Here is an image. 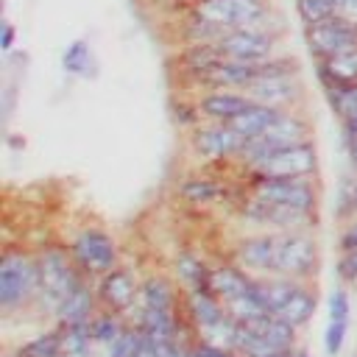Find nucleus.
<instances>
[{
	"label": "nucleus",
	"mask_w": 357,
	"mask_h": 357,
	"mask_svg": "<svg viewBox=\"0 0 357 357\" xmlns=\"http://www.w3.org/2000/svg\"><path fill=\"white\" fill-rule=\"evenodd\" d=\"M276 243H279V231L254 229V231L243 234L240 240H234L229 259H234L251 276H271L273 262H276Z\"/></svg>",
	"instance_id": "f8f14e48"
},
{
	"label": "nucleus",
	"mask_w": 357,
	"mask_h": 357,
	"mask_svg": "<svg viewBox=\"0 0 357 357\" xmlns=\"http://www.w3.org/2000/svg\"><path fill=\"white\" fill-rule=\"evenodd\" d=\"M61 329V354L67 357H98V346L92 340L89 324H70Z\"/></svg>",
	"instance_id": "cd10ccee"
},
{
	"label": "nucleus",
	"mask_w": 357,
	"mask_h": 357,
	"mask_svg": "<svg viewBox=\"0 0 357 357\" xmlns=\"http://www.w3.org/2000/svg\"><path fill=\"white\" fill-rule=\"evenodd\" d=\"M215 45L223 53V59H231V61H262V59L284 53L282 50V31H262V28L229 31Z\"/></svg>",
	"instance_id": "1a4fd4ad"
},
{
	"label": "nucleus",
	"mask_w": 357,
	"mask_h": 357,
	"mask_svg": "<svg viewBox=\"0 0 357 357\" xmlns=\"http://www.w3.org/2000/svg\"><path fill=\"white\" fill-rule=\"evenodd\" d=\"M315 75H318L324 89L354 84L357 81V47L346 50V53H337L326 61H315Z\"/></svg>",
	"instance_id": "412c9836"
},
{
	"label": "nucleus",
	"mask_w": 357,
	"mask_h": 357,
	"mask_svg": "<svg viewBox=\"0 0 357 357\" xmlns=\"http://www.w3.org/2000/svg\"><path fill=\"white\" fill-rule=\"evenodd\" d=\"M139 287H142V279L126 265H117L95 279V293H98L100 310H112L126 318L139 301Z\"/></svg>",
	"instance_id": "9b49d317"
},
{
	"label": "nucleus",
	"mask_w": 357,
	"mask_h": 357,
	"mask_svg": "<svg viewBox=\"0 0 357 357\" xmlns=\"http://www.w3.org/2000/svg\"><path fill=\"white\" fill-rule=\"evenodd\" d=\"M245 192L284 206L315 209L321 201L315 176H282V178H245Z\"/></svg>",
	"instance_id": "6e6552de"
},
{
	"label": "nucleus",
	"mask_w": 357,
	"mask_h": 357,
	"mask_svg": "<svg viewBox=\"0 0 357 357\" xmlns=\"http://www.w3.org/2000/svg\"><path fill=\"white\" fill-rule=\"evenodd\" d=\"M254 284V276L245 271V268H240L234 259H223V262H212V268H209V279H206V287L223 301V304H229L231 298H237V296H243L248 287Z\"/></svg>",
	"instance_id": "f3484780"
},
{
	"label": "nucleus",
	"mask_w": 357,
	"mask_h": 357,
	"mask_svg": "<svg viewBox=\"0 0 357 357\" xmlns=\"http://www.w3.org/2000/svg\"><path fill=\"white\" fill-rule=\"evenodd\" d=\"M279 112H282V109H276V106L254 103V106L245 109L240 117H234L229 126H231L237 134H243L245 139H254V137H262V134L273 126V120L279 117Z\"/></svg>",
	"instance_id": "393cba45"
},
{
	"label": "nucleus",
	"mask_w": 357,
	"mask_h": 357,
	"mask_svg": "<svg viewBox=\"0 0 357 357\" xmlns=\"http://www.w3.org/2000/svg\"><path fill=\"white\" fill-rule=\"evenodd\" d=\"M296 14L307 28V25H315V22L335 17L337 6H335V0H296Z\"/></svg>",
	"instance_id": "2f4dec72"
},
{
	"label": "nucleus",
	"mask_w": 357,
	"mask_h": 357,
	"mask_svg": "<svg viewBox=\"0 0 357 357\" xmlns=\"http://www.w3.org/2000/svg\"><path fill=\"white\" fill-rule=\"evenodd\" d=\"M187 11L220 22L229 31H240V28L284 31L271 0H190Z\"/></svg>",
	"instance_id": "7ed1b4c3"
},
{
	"label": "nucleus",
	"mask_w": 357,
	"mask_h": 357,
	"mask_svg": "<svg viewBox=\"0 0 357 357\" xmlns=\"http://www.w3.org/2000/svg\"><path fill=\"white\" fill-rule=\"evenodd\" d=\"M315 310H318V296H315V290H312V284L310 282H304V284H298V290L273 312V315H279L282 321H287L290 326H296L298 332L312 321V315H315Z\"/></svg>",
	"instance_id": "4be33fe9"
},
{
	"label": "nucleus",
	"mask_w": 357,
	"mask_h": 357,
	"mask_svg": "<svg viewBox=\"0 0 357 357\" xmlns=\"http://www.w3.org/2000/svg\"><path fill=\"white\" fill-rule=\"evenodd\" d=\"M56 357H67V354H56Z\"/></svg>",
	"instance_id": "a19ab883"
},
{
	"label": "nucleus",
	"mask_w": 357,
	"mask_h": 357,
	"mask_svg": "<svg viewBox=\"0 0 357 357\" xmlns=\"http://www.w3.org/2000/svg\"><path fill=\"white\" fill-rule=\"evenodd\" d=\"M145 346H148L145 332H142L137 324H131V321H128L126 332H123V335H120L109 349H103V351H100V357H139V354L145 351Z\"/></svg>",
	"instance_id": "7c9ffc66"
},
{
	"label": "nucleus",
	"mask_w": 357,
	"mask_h": 357,
	"mask_svg": "<svg viewBox=\"0 0 357 357\" xmlns=\"http://www.w3.org/2000/svg\"><path fill=\"white\" fill-rule=\"evenodd\" d=\"M245 137L237 134L229 123H212L204 120L187 134L190 151L204 165H234V156L240 153Z\"/></svg>",
	"instance_id": "0eeeda50"
},
{
	"label": "nucleus",
	"mask_w": 357,
	"mask_h": 357,
	"mask_svg": "<svg viewBox=\"0 0 357 357\" xmlns=\"http://www.w3.org/2000/svg\"><path fill=\"white\" fill-rule=\"evenodd\" d=\"M14 39H17V31H14V25L6 20V22H3V33H0V47H3V50H11V47H14Z\"/></svg>",
	"instance_id": "4c0bfd02"
},
{
	"label": "nucleus",
	"mask_w": 357,
	"mask_h": 357,
	"mask_svg": "<svg viewBox=\"0 0 357 357\" xmlns=\"http://www.w3.org/2000/svg\"><path fill=\"white\" fill-rule=\"evenodd\" d=\"M190 357H240V354L231 351V349H218V346L192 340V346H190Z\"/></svg>",
	"instance_id": "c9c22d12"
},
{
	"label": "nucleus",
	"mask_w": 357,
	"mask_h": 357,
	"mask_svg": "<svg viewBox=\"0 0 357 357\" xmlns=\"http://www.w3.org/2000/svg\"><path fill=\"white\" fill-rule=\"evenodd\" d=\"M243 92L254 103H265V106H276V109H301V103H304V84L298 75L257 78Z\"/></svg>",
	"instance_id": "ddd939ff"
},
{
	"label": "nucleus",
	"mask_w": 357,
	"mask_h": 357,
	"mask_svg": "<svg viewBox=\"0 0 357 357\" xmlns=\"http://www.w3.org/2000/svg\"><path fill=\"white\" fill-rule=\"evenodd\" d=\"M324 92H326L329 106L335 109V114L340 120L357 112V81L354 84H343V86H332V89H324Z\"/></svg>",
	"instance_id": "473e14b6"
},
{
	"label": "nucleus",
	"mask_w": 357,
	"mask_h": 357,
	"mask_svg": "<svg viewBox=\"0 0 357 357\" xmlns=\"http://www.w3.org/2000/svg\"><path fill=\"white\" fill-rule=\"evenodd\" d=\"M346 148H349V162H351V167L357 170V137L346 139Z\"/></svg>",
	"instance_id": "58836bf2"
},
{
	"label": "nucleus",
	"mask_w": 357,
	"mask_h": 357,
	"mask_svg": "<svg viewBox=\"0 0 357 357\" xmlns=\"http://www.w3.org/2000/svg\"><path fill=\"white\" fill-rule=\"evenodd\" d=\"M209 268H212V262H206V259L198 257L195 251H178V254L173 257V276H176V282H178L181 290L206 287Z\"/></svg>",
	"instance_id": "5701e85b"
},
{
	"label": "nucleus",
	"mask_w": 357,
	"mask_h": 357,
	"mask_svg": "<svg viewBox=\"0 0 357 357\" xmlns=\"http://www.w3.org/2000/svg\"><path fill=\"white\" fill-rule=\"evenodd\" d=\"M195 103H198L201 117L212 123H231L234 117H240L245 109L254 106V100L243 89H226V86L201 89L195 95Z\"/></svg>",
	"instance_id": "4468645a"
},
{
	"label": "nucleus",
	"mask_w": 357,
	"mask_h": 357,
	"mask_svg": "<svg viewBox=\"0 0 357 357\" xmlns=\"http://www.w3.org/2000/svg\"><path fill=\"white\" fill-rule=\"evenodd\" d=\"M36 290V251H28L22 245H6L0 257V312L14 315L22 310H33Z\"/></svg>",
	"instance_id": "f257e3e1"
},
{
	"label": "nucleus",
	"mask_w": 357,
	"mask_h": 357,
	"mask_svg": "<svg viewBox=\"0 0 357 357\" xmlns=\"http://www.w3.org/2000/svg\"><path fill=\"white\" fill-rule=\"evenodd\" d=\"M226 312H229L237 324H254L257 318H262V315L271 312V310L265 307L259 290H257V276H254V284H251L243 296H237V298H231V301L226 304Z\"/></svg>",
	"instance_id": "bb28decb"
},
{
	"label": "nucleus",
	"mask_w": 357,
	"mask_h": 357,
	"mask_svg": "<svg viewBox=\"0 0 357 357\" xmlns=\"http://www.w3.org/2000/svg\"><path fill=\"white\" fill-rule=\"evenodd\" d=\"M310 134H312V126L301 109H282L273 126L254 139H262L265 145H293V142H307Z\"/></svg>",
	"instance_id": "6ab92c4d"
},
{
	"label": "nucleus",
	"mask_w": 357,
	"mask_h": 357,
	"mask_svg": "<svg viewBox=\"0 0 357 357\" xmlns=\"http://www.w3.org/2000/svg\"><path fill=\"white\" fill-rule=\"evenodd\" d=\"M318 265H321V251L312 231H279L273 273L298 282H312Z\"/></svg>",
	"instance_id": "423d86ee"
},
{
	"label": "nucleus",
	"mask_w": 357,
	"mask_h": 357,
	"mask_svg": "<svg viewBox=\"0 0 357 357\" xmlns=\"http://www.w3.org/2000/svg\"><path fill=\"white\" fill-rule=\"evenodd\" d=\"M61 354V329L50 326L39 335H33L31 340L20 343L8 357H56Z\"/></svg>",
	"instance_id": "c85d7f7f"
},
{
	"label": "nucleus",
	"mask_w": 357,
	"mask_h": 357,
	"mask_svg": "<svg viewBox=\"0 0 357 357\" xmlns=\"http://www.w3.org/2000/svg\"><path fill=\"white\" fill-rule=\"evenodd\" d=\"M181 307H184V318H187V324H190L192 332H201V329L212 326L215 321H220L226 315V304L209 287L184 290Z\"/></svg>",
	"instance_id": "dca6fc26"
},
{
	"label": "nucleus",
	"mask_w": 357,
	"mask_h": 357,
	"mask_svg": "<svg viewBox=\"0 0 357 357\" xmlns=\"http://www.w3.org/2000/svg\"><path fill=\"white\" fill-rule=\"evenodd\" d=\"M354 357H357V354H354Z\"/></svg>",
	"instance_id": "79ce46f5"
},
{
	"label": "nucleus",
	"mask_w": 357,
	"mask_h": 357,
	"mask_svg": "<svg viewBox=\"0 0 357 357\" xmlns=\"http://www.w3.org/2000/svg\"><path fill=\"white\" fill-rule=\"evenodd\" d=\"M128 326V318L120 315V312H112V310H98L89 321V332H92V340L98 346V357L103 349H109Z\"/></svg>",
	"instance_id": "a878e982"
},
{
	"label": "nucleus",
	"mask_w": 357,
	"mask_h": 357,
	"mask_svg": "<svg viewBox=\"0 0 357 357\" xmlns=\"http://www.w3.org/2000/svg\"><path fill=\"white\" fill-rule=\"evenodd\" d=\"M100 310L98 304V293H95V279L81 276L78 284L64 296V301L59 304L53 324L56 326H70V324H89L92 315Z\"/></svg>",
	"instance_id": "2eb2a0df"
},
{
	"label": "nucleus",
	"mask_w": 357,
	"mask_h": 357,
	"mask_svg": "<svg viewBox=\"0 0 357 357\" xmlns=\"http://www.w3.org/2000/svg\"><path fill=\"white\" fill-rule=\"evenodd\" d=\"M73 262L78 265V271L86 279H98L106 271L120 265V245L117 240L100 229V226H84L81 231L73 234V240L67 243Z\"/></svg>",
	"instance_id": "39448f33"
},
{
	"label": "nucleus",
	"mask_w": 357,
	"mask_h": 357,
	"mask_svg": "<svg viewBox=\"0 0 357 357\" xmlns=\"http://www.w3.org/2000/svg\"><path fill=\"white\" fill-rule=\"evenodd\" d=\"M226 33H229V28H223L220 22H212L206 17H198L192 11H187V17L178 25V39L184 45H209V42L223 39Z\"/></svg>",
	"instance_id": "b1692460"
},
{
	"label": "nucleus",
	"mask_w": 357,
	"mask_h": 357,
	"mask_svg": "<svg viewBox=\"0 0 357 357\" xmlns=\"http://www.w3.org/2000/svg\"><path fill=\"white\" fill-rule=\"evenodd\" d=\"M337 276H340L343 284H354V287H357V245L340 248V257H337Z\"/></svg>",
	"instance_id": "f704fd0d"
},
{
	"label": "nucleus",
	"mask_w": 357,
	"mask_h": 357,
	"mask_svg": "<svg viewBox=\"0 0 357 357\" xmlns=\"http://www.w3.org/2000/svg\"><path fill=\"white\" fill-rule=\"evenodd\" d=\"M349 315H351L349 287L340 284V287H335L332 296H329V321H343V324H349Z\"/></svg>",
	"instance_id": "72a5a7b5"
},
{
	"label": "nucleus",
	"mask_w": 357,
	"mask_h": 357,
	"mask_svg": "<svg viewBox=\"0 0 357 357\" xmlns=\"http://www.w3.org/2000/svg\"><path fill=\"white\" fill-rule=\"evenodd\" d=\"M335 6H337V17L357 25V0H335Z\"/></svg>",
	"instance_id": "e433bc0d"
},
{
	"label": "nucleus",
	"mask_w": 357,
	"mask_h": 357,
	"mask_svg": "<svg viewBox=\"0 0 357 357\" xmlns=\"http://www.w3.org/2000/svg\"><path fill=\"white\" fill-rule=\"evenodd\" d=\"M176 192L190 206H212L226 198V181H220L218 176H209V173H192V176H184V181L176 187Z\"/></svg>",
	"instance_id": "aec40b11"
},
{
	"label": "nucleus",
	"mask_w": 357,
	"mask_h": 357,
	"mask_svg": "<svg viewBox=\"0 0 357 357\" xmlns=\"http://www.w3.org/2000/svg\"><path fill=\"white\" fill-rule=\"evenodd\" d=\"M181 298H184V290L178 287V282L162 273H151L142 279L139 301L134 310H184Z\"/></svg>",
	"instance_id": "a211bd4d"
},
{
	"label": "nucleus",
	"mask_w": 357,
	"mask_h": 357,
	"mask_svg": "<svg viewBox=\"0 0 357 357\" xmlns=\"http://www.w3.org/2000/svg\"><path fill=\"white\" fill-rule=\"evenodd\" d=\"M61 67L64 73L70 75H95V56H92V47L84 42V39H75L67 45V50L61 53Z\"/></svg>",
	"instance_id": "c756f323"
},
{
	"label": "nucleus",
	"mask_w": 357,
	"mask_h": 357,
	"mask_svg": "<svg viewBox=\"0 0 357 357\" xmlns=\"http://www.w3.org/2000/svg\"><path fill=\"white\" fill-rule=\"evenodd\" d=\"M304 39H307V50L315 61H326L337 53L354 50L357 47V25L343 20V17H329L324 22L307 25L304 28Z\"/></svg>",
	"instance_id": "9d476101"
},
{
	"label": "nucleus",
	"mask_w": 357,
	"mask_h": 357,
	"mask_svg": "<svg viewBox=\"0 0 357 357\" xmlns=\"http://www.w3.org/2000/svg\"><path fill=\"white\" fill-rule=\"evenodd\" d=\"M290 357H307V351H304V349H301V346H296V349H293V351H290Z\"/></svg>",
	"instance_id": "ea45409f"
},
{
	"label": "nucleus",
	"mask_w": 357,
	"mask_h": 357,
	"mask_svg": "<svg viewBox=\"0 0 357 357\" xmlns=\"http://www.w3.org/2000/svg\"><path fill=\"white\" fill-rule=\"evenodd\" d=\"M36 271H39V290H36L33 310L47 315V318H53L59 304L64 301V296L78 284V279L84 273L73 262L67 245H45V248H39L36 251Z\"/></svg>",
	"instance_id": "f03ea898"
},
{
	"label": "nucleus",
	"mask_w": 357,
	"mask_h": 357,
	"mask_svg": "<svg viewBox=\"0 0 357 357\" xmlns=\"http://www.w3.org/2000/svg\"><path fill=\"white\" fill-rule=\"evenodd\" d=\"M237 212L254 229H271V231H312L315 220H318L315 209L271 204V201H262V198H257V195H251L245 190H243Z\"/></svg>",
	"instance_id": "20e7f679"
}]
</instances>
